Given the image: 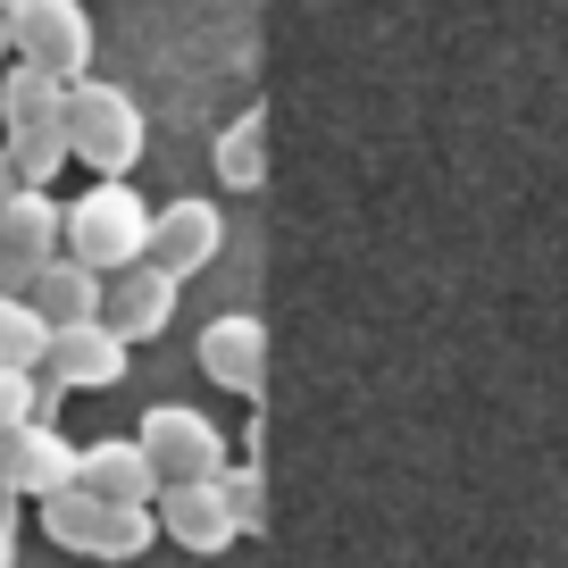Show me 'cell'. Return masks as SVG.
I'll list each match as a JSON object with an SVG mask.
<instances>
[{
  "instance_id": "cell-1",
  "label": "cell",
  "mask_w": 568,
  "mask_h": 568,
  "mask_svg": "<svg viewBox=\"0 0 568 568\" xmlns=\"http://www.w3.org/2000/svg\"><path fill=\"white\" fill-rule=\"evenodd\" d=\"M0 151L18 160V184H51L59 168L75 160L68 151V84L26 59L0 68Z\"/></svg>"
},
{
  "instance_id": "cell-2",
  "label": "cell",
  "mask_w": 568,
  "mask_h": 568,
  "mask_svg": "<svg viewBox=\"0 0 568 568\" xmlns=\"http://www.w3.org/2000/svg\"><path fill=\"white\" fill-rule=\"evenodd\" d=\"M34 510H42V535H51L59 551H84V560H109V568L142 560L151 535H160V510H151V501H101V494H84V485H59Z\"/></svg>"
},
{
  "instance_id": "cell-3",
  "label": "cell",
  "mask_w": 568,
  "mask_h": 568,
  "mask_svg": "<svg viewBox=\"0 0 568 568\" xmlns=\"http://www.w3.org/2000/svg\"><path fill=\"white\" fill-rule=\"evenodd\" d=\"M68 151L92 168V176H134L142 151H151V118L125 84H101V75H75L68 84Z\"/></svg>"
},
{
  "instance_id": "cell-4",
  "label": "cell",
  "mask_w": 568,
  "mask_h": 568,
  "mask_svg": "<svg viewBox=\"0 0 568 568\" xmlns=\"http://www.w3.org/2000/svg\"><path fill=\"white\" fill-rule=\"evenodd\" d=\"M84 267H101V276H118V267H134L142 251H151V210H142V193L125 176H101L84 184V193L68 201V243Z\"/></svg>"
},
{
  "instance_id": "cell-5",
  "label": "cell",
  "mask_w": 568,
  "mask_h": 568,
  "mask_svg": "<svg viewBox=\"0 0 568 568\" xmlns=\"http://www.w3.org/2000/svg\"><path fill=\"white\" fill-rule=\"evenodd\" d=\"M0 18H9V51H18L26 68L59 75V84L92 75V18H84V0H9Z\"/></svg>"
},
{
  "instance_id": "cell-6",
  "label": "cell",
  "mask_w": 568,
  "mask_h": 568,
  "mask_svg": "<svg viewBox=\"0 0 568 568\" xmlns=\"http://www.w3.org/2000/svg\"><path fill=\"white\" fill-rule=\"evenodd\" d=\"M59 243H68V201L51 184H18L0 201V293H26L42 260H59Z\"/></svg>"
},
{
  "instance_id": "cell-7",
  "label": "cell",
  "mask_w": 568,
  "mask_h": 568,
  "mask_svg": "<svg viewBox=\"0 0 568 568\" xmlns=\"http://www.w3.org/2000/svg\"><path fill=\"white\" fill-rule=\"evenodd\" d=\"M142 452L160 468V485H184V477H226V435L201 418L193 402H151L142 409Z\"/></svg>"
},
{
  "instance_id": "cell-8",
  "label": "cell",
  "mask_w": 568,
  "mask_h": 568,
  "mask_svg": "<svg viewBox=\"0 0 568 568\" xmlns=\"http://www.w3.org/2000/svg\"><path fill=\"white\" fill-rule=\"evenodd\" d=\"M125 359H134V343L109 318H84V326H51V352H42L34 376L51 393H109V385H125Z\"/></svg>"
},
{
  "instance_id": "cell-9",
  "label": "cell",
  "mask_w": 568,
  "mask_h": 568,
  "mask_svg": "<svg viewBox=\"0 0 568 568\" xmlns=\"http://www.w3.org/2000/svg\"><path fill=\"white\" fill-rule=\"evenodd\" d=\"M75 452H84V444L59 435L51 409H34V418L0 426V485L26 494V501H42V494H59V485H75Z\"/></svg>"
},
{
  "instance_id": "cell-10",
  "label": "cell",
  "mask_w": 568,
  "mask_h": 568,
  "mask_svg": "<svg viewBox=\"0 0 568 568\" xmlns=\"http://www.w3.org/2000/svg\"><path fill=\"white\" fill-rule=\"evenodd\" d=\"M193 359H201V376H210L217 393L260 402V385H267V318H251V310H217V318L201 326Z\"/></svg>"
},
{
  "instance_id": "cell-11",
  "label": "cell",
  "mask_w": 568,
  "mask_h": 568,
  "mask_svg": "<svg viewBox=\"0 0 568 568\" xmlns=\"http://www.w3.org/2000/svg\"><path fill=\"white\" fill-rule=\"evenodd\" d=\"M160 535L176 551H193V560H217L226 544H243V527H234V510H226V485L217 477H184V485H160Z\"/></svg>"
},
{
  "instance_id": "cell-12",
  "label": "cell",
  "mask_w": 568,
  "mask_h": 568,
  "mask_svg": "<svg viewBox=\"0 0 568 568\" xmlns=\"http://www.w3.org/2000/svg\"><path fill=\"white\" fill-rule=\"evenodd\" d=\"M217 251H226V217H217V201L184 193V201H168V210H151V251H142V260L168 267L176 284L201 276V267H217Z\"/></svg>"
},
{
  "instance_id": "cell-13",
  "label": "cell",
  "mask_w": 568,
  "mask_h": 568,
  "mask_svg": "<svg viewBox=\"0 0 568 568\" xmlns=\"http://www.w3.org/2000/svg\"><path fill=\"white\" fill-rule=\"evenodd\" d=\"M176 293H184V284L168 276V267L134 260V267H118V276H109V302H101V318L118 326L125 343H160L168 326H176Z\"/></svg>"
},
{
  "instance_id": "cell-14",
  "label": "cell",
  "mask_w": 568,
  "mask_h": 568,
  "mask_svg": "<svg viewBox=\"0 0 568 568\" xmlns=\"http://www.w3.org/2000/svg\"><path fill=\"white\" fill-rule=\"evenodd\" d=\"M75 485L101 501H160V468L142 452V435H101L75 452Z\"/></svg>"
},
{
  "instance_id": "cell-15",
  "label": "cell",
  "mask_w": 568,
  "mask_h": 568,
  "mask_svg": "<svg viewBox=\"0 0 568 568\" xmlns=\"http://www.w3.org/2000/svg\"><path fill=\"white\" fill-rule=\"evenodd\" d=\"M26 302H34L51 326H84V318H101L109 276H101V267H84L75 251H59V260H42V276L26 284Z\"/></svg>"
},
{
  "instance_id": "cell-16",
  "label": "cell",
  "mask_w": 568,
  "mask_h": 568,
  "mask_svg": "<svg viewBox=\"0 0 568 568\" xmlns=\"http://www.w3.org/2000/svg\"><path fill=\"white\" fill-rule=\"evenodd\" d=\"M210 168H217L226 193H260V184H267V109H243L234 125H217Z\"/></svg>"
},
{
  "instance_id": "cell-17",
  "label": "cell",
  "mask_w": 568,
  "mask_h": 568,
  "mask_svg": "<svg viewBox=\"0 0 568 568\" xmlns=\"http://www.w3.org/2000/svg\"><path fill=\"white\" fill-rule=\"evenodd\" d=\"M51 352V318L26 293H0V368H42Z\"/></svg>"
},
{
  "instance_id": "cell-18",
  "label": "cell",
  "mask_w": 568,
  "mask_h": 568,
  "mask_svg": "<svg viewBox=\"0 0 568 568\" xmlns=\"http://www.w3.org/2000/svg\"><path fill=\"white\" fill-rule=\"evenodd\" d=\"M226 510H234V527L243 535H267V477H260V452L251 460H226Z\"/></svg>"
},
{
  "instance_id": "cell-19",
  "label": "cell",
  "mask_w": 568,
  "mask_h": 568,
  "mask_svg": "<svg viewBox=\"0 0 568 568\" xmlns=\"http://www.w3.org/2000/svg\"><path fill=\"white\" fill-rule=\"evenodd\" d=\"M34 409H51V385H42L34 368H0V426L34 418Z\"/></svg>"
},
{
  "instance_id": "cell-20",
  "label": "cell",
  "mask_w": 568,
  "mask_h": 568,
  "mask_svg": "<svg viewBox=\"0 0 568 568\" xmlns=\"http://www.w3.org/2000/svg\"><path fill=\"white\" fill-rule=\"evenodd\" d=\"M26 494H9L0 485V568H18V535H26V510H18Z\"/></svg>"
},
{
  "instance_id": "cell-21",
  "label": "cell",
  "mask_w": 568,
  "mask_h": 568,
  "mask_svg": "<svg viewBox=\"0 0 568 568\" xmlns=\"http://www.w3.org/2000/svg\"><path fill=\"white\" fill-rule=\"evenodd\" d=\"M18 193V160H9V151H0V201Z\"/></svg>"
},
{
  "instance_id": "cell-22",
  "label": "cell",
  "mask_w": 568,
  "mask_h": 568,
  "mask_svg": "<svg viewBox=\"0 0 568 568\" xmlns=\"http://www.w3.org/2000/svg\"><path fill=\"white\" fill-rule=\"evenodd\" d=\"M0 68H9V18H0Z\"/></svg>"
},
{
  "instance_id": "cell-23",
  "label": "cell",
  "mask_w": 568,
  "mask_h": 568,
  "mask_svg": "<svg viewBox=\"0 0 568 568\" xmlns=\"http://www.w3.org/2000/svg\"><path fill=\"white\" fill-rule=\"evenodd\" d=\"M0 9H9V0H0Z\"/></svg>"
}]
</instances>
